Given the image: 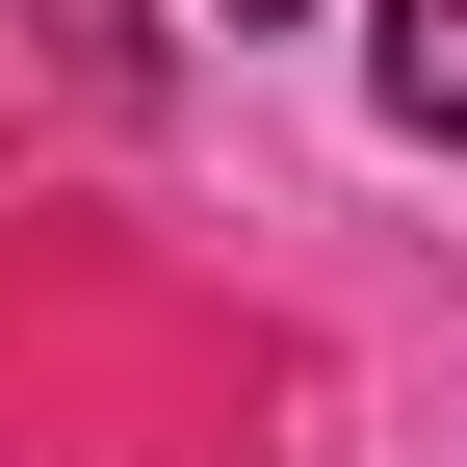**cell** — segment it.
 <instances>
[{
  "mask_svg": "<svg viewBox=\"0 0 467 467\" xmlns=\"http://www.w3.org/2000/svg\"><path fill=\"white\" fill-rule=\"evenodd\" d=\"M364 78H389V130H441V156H467V0H389Z\"/></svg>",
  "mask_w": 467,
  "mask_h": 467,
  "instance_id": "1",
  "label": "cell"
},
{
  "mask_svg": "<svg viewBox=\"0 0 467 467\" xmlns=\"http://www.w3.org/2000/svg\"><path fill=\"white\" fill-rule=\"evenodd\" d=\"M208 26H285V0H208Z\"/></svg>",
  "mask_w": 467,
  "mask_h": 467,
  "instance_id": "2",
  "label": "cell"
}]
</instances>
